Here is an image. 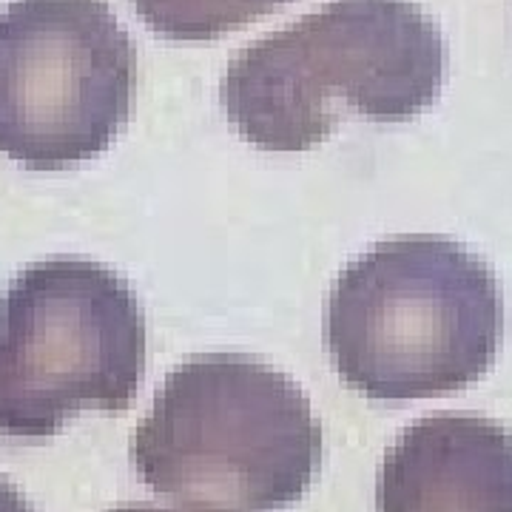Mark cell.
Segmentation results:
<instances>
[{
	"mask_svg": "<svg viewBox=\"0 0 512 512\" xmlns=\"http://www.w3.org/2000/svg\"><path fill=\"white\" fill-rule=\"evenodd\" d=\"M157 35L211 40L274 12L291 0H131Z\"/></svg>",
	"mask_w": 512,
	"mask_h": 512,
	"instance_id": "7",
	"label": "cell"
},
{
	"mask_svg": "<svg viewBox=\"0 0 512 512\" xmlns=\"http://www.w3.org/2000/svg\"><path fill=\"white\" fill-rule=\"evenodd\" d=\"M128 456L157 495L194 512H276L308 493L322 427L288 373L248 353L168 370Z\"/></svg>",
	"mask_w": 512,
	"mask_h": 512,
	"instance_id": "3",
	"label": "cell"
},
{
	"mask_svg": "<svg viewBox=\"0 0 512 512\" xmlns=\"http://www.w3.org/2000/svg\"><path fill=\"white\" fill-rule=\"evenodd\" d=\"M137 57L109 0H12L0 9V154L69 168L114 143Z\"/></svg>",
	"mask_w": 512,
	"mask_h": 512,
	"instance_id": "5",
	"label": "cell"
},
{
	"mask_svg": "<svg viewBox=\"0 0 512 512\" xmlns=\"http://www.w3.org/2000/svg\"><path fill=\"white\" fill-rule=\"evenodd\" d=\"M504 339L493 265L444 237L384 239L353 256L325 302L339 376L384 402L436 399L478 382Z\"/></svg>",
	"mask_w": 512,
	"mask_h": 512,
	"instance_id": "2",
	"label": "cell"
},
{
	"mask_svg": "<svg viewBox=\"0 0 512 512\" xmlns=\"http://www.w3.org/2000/svg\"><path fill=\"white\" fill-rule=\"evenodd\" d=\"M447 40L413 0H328L239 49L220 106L265 151L319 146L345 114L410 120L439 100Z\"/></svg>",
	"mask_w": 512,
	"mask_h": 512,
	"instance_id": "1",
	"label": "cell"
},
{
	"mask_svg": "<svg viewBox=\"0 0 512 512\" xmlns=\"http://www.w3.org/2000/svg\"><path fill=\"white\" fill-rule=\"evenodd\" d=\"M376 512H512V430L481 413H430L384 453Z\"/></svg>",
	"mask_w": 512,
	"mask_h": 512,
	"instance_id": "6",
	"label": "cell"
},
{
	"mask_svg": "<svg viewBox=\"0 0 512 512\" xmlns=\"http://www.w3.org/2000/svg\"><path fill=\"white\" fill-rule=\"evenodd\" d=\"M111 512H194L185 507H160V504H120Z\"/></svg>",
	"mask_w": 512,
	"mask_h": 512,
	"instance_id": "9",
	"label": "cell"
},
{
	"mask_svg": "<svg viewBox=\"0 0 512 512\" xmlns=\"http://www.w3.org/2000/svg\"><path fill=\"white\" fill-rule=\"evenodd\" d=\"M0 512H35L32 504L26 501V495L3 476H0Z\"/></svg>",
	"mask_w": 512,
	"mask_h": 512,
	"instance_id": "8",
	"label": "cell"
},
{
	"mask_svg": "<svg viewBox=\"0 0 512 512\" xmlns=\"http://www.w3.org/2000/svg\"><path fill=\"white\" fill-rule=\"evenodd\" d=\"M146 348L126 276L83 256L26 265L0 296V436L49 439L80 410H126Z\"/></svg>",
	"mask_w": 512,
	"mask_h": 512,
	"instance_id": "4",
	"label": "cell"
}]
</instances>
